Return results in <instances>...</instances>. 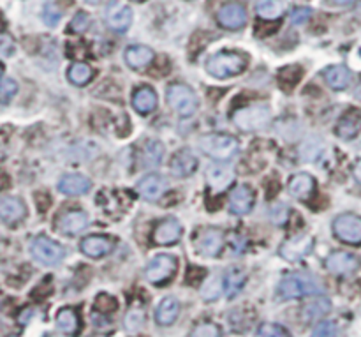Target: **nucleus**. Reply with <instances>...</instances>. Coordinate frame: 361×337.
<instances>
[{"label":"nucleus","mask_w":361,"mask_h":337,"mask_svg":"<svg viewBox=\"0 0 361 337\" xmlns=\"http://www.w3.org/2000/svg\"><path fill=\"white\" fill-rule=\"evenodd\" d=\"M324 292L318 277L310 274H291L284 277L277 288V295L280 300H291V298H302L307 295H319Z\"/></svg>","instance_id":"1"},{"label":"nucleus","mask_w":361,"mask_h":337,"mask_svg":"<svg viewBox=\"0 0 361 337\" xmlns=\"http://www.w3.org/2000/svg\"><path fill=\"white\" fill-rule=\"evenodd\" d=\"M247 64H249V61L242 53L220 52L210 57V61L207 62V71L217 80H227V78H233L245 71Z\"/></svg>","instance_id":"2"},{"label":"nucleus","mask_w":361,"mask_h":337,"mask_svg":"<svg viewBox=\"0 0 361 337\" xmlns=\"http://www.w3.org/2000/svg\"><path fill=\"white\" fill-rule=\"evenodd\" d=\"M199 147L207 156H210L215 161H231L240 150L238 140L231 134H207L199 141Z\"/></svg>","instance_id":"3"},{"label":"nucleus","mask_w":361,"mask_h":337,"mask_svg":"<svg viewBox=\"0 0 361 337\" xmlns=\"http://www.w3.org/2000/svg\"><path fill=\"white\" fill-rule=\"evenodd\" d=\"M178 270V260L173 254H157L148 261L145 276L155 286H163L175 277Z\"/></svg>","instance_id":"4"},{"label":"nucleus","mask_w":361,"mask_h":337,"mask_svg":"<svg viewBox=\"0 0 361 337\" xmlns=\"http://www.w3.org/2000/svg\"><path fill=\"white\" fill-rule=\"evenodd\" d=\"M167 103L180 116H192L198 110V97H196L194 90L191 87L182 83L169 85V89L166 92Z\"/></svg>","instance_id":"5"},{"label":"nucleus","mask_w":361,"mask_h":337,"mask_svg":"<svg viewBox=\"0 0 361 337\" xmlns=\"http://www.w3.org/2000/svg\"><path fill=\"white\" fill-rule=\"evenodd\" d=\"M233 122L238 125L242 131H259V129L266 127L271 122L270 110L262 105L245 106L240 108L238 112L233 115Z\"/></svg>","instance_id":"6"},{"label":"nucleus","mask_w":361,"mask_h":337,"mask_svg":"<svg viewBox=\"0 0 361 337\" xmlns=\"http://www.w3.org/2000/svg\"><path fill=\"white\" fill-rule=\"evenodd\" d=\"M32 256L43 265H59L64 260L65 249L48 237H37L30 245Z\"/></svg>","instance_id":"7"},{"label":"nucleus","mask_w":361,"mask_h":337,"mask_svg":"<svg viewBox=\"0 0 361 337\" xmlns=\"http://www.w3.org/2000/svg\"><path fill=\"white\" fill-rule=\"evenodd\" d=\"M335 237L351 245L361 244V217L356 214H342L333 221Z\"/></svg>","instance_id":"8"},{"label":"nucleus","mask_w":361,"mask_h":337,"mask_svg":"<svg viewBox=\"0 0 361 337\" xmlns=\"http://www.w3.org/2000/svg\"><path fill=\"white\" fill-rule=\"evenodd\" d=\"M194 247L201 256H218L224 247V232L218 228H203L196 235Z\"/></svg>","instance_id":"9"},{"label":"nucleus","mask_w":361,"mask_h":337,"mask_svg":"<svg viewBox=\"0 0 361 337\" xmlns=\"http://www.w3.org/2000/svg\"><path fill=\"white\" fill-rule=\"evenodd\" d=\"M104 21L115 32H125L132 23V11L118 0H112L104 9Z\"/></svg>","instance_id":"10"},{"label":"nucleus","mask_w":361,"mask_h":337,"mask_svg":"<svg viewBox=\"0 0 361 337\" xmlns=\"http://www.w3.org/2000/svg\"><path fill=\"white\" fill-rule=\"evenodd\" d=\"M313 249V238L310 235H298V237L286 241L280 245L278 253L286 261L291 263H296V261H302L303 258L309 256Z\"/></svg>","instance_id":"11"},{"label":"nucleus","mask_w":361,"mask_h":337,"mask_svg":"<svg viewBox=\"0 0 361 337\" xmlns=\"http://www.w3.org/2000/svg\"><path fill=\"white\" fill-rule=\"evenodd\" d=\"M324 267L331 274L347 276V274H353L360 269V258L351 253H345V251H337V253H331L326 258Z\"/></svg>","instance_id":"12"},{"label":"nucleus","mask_w":361,"mask_h":337,"mask_svg":"<svg viewBox=\"0 0 361 337\" xmlns=\"http://www.w3.org/2000/svg\"><path fill=\"white\" fill-rule=\"evenodd\" d=\"M217 21L220 27L229 28V30H238L245 27L247 23V11L242 4L231 2V4L223 6L217 12Z\"/></svg>","instance_id":"13"},{"label":"nucleus","mask_w":361,"mask_h":337,"mask_svg":"<svg viewBox=\"0 0 361 337\" xmlns=\"http://www.w3.org/2000/svg\"><path fill=\"white\" fill-rule=\"evenodd\" d=\"M180 237H182V225L175 217L163 219L152 233V241L157 245H173L180 241Z\"/></svg>","instance_id":"14"},{"label":"nucleus","mask_w":361,"mask_h":337,"mask_svg":"<svg viewBox=\"0 0 361 337\" xmlns=\"http://www.w3.org/2000/svg\"><path fill=\"white\" fill-rule=\"evenodd\" d=\"M169 170L171 175L176 178L191 177L192 173L198 170V159H196V156L189 149H182L171 157Z\"/></svg>","instance_id":"15"},{"label":"nucleus","mask_w":361,"mask_h":337,"mask_svg":"<svg viewBox=\"0 0 361 337\" xmlns=\"http://www.w3.org/2000/svg\"><path fill=\"white\" fill-rule=\"evenodd\" d=\"M254 207V191L245 184H240L231 191L229 209L236 216H245Z\"/></svg>","instance_id":"16"},{"label":"nucleus","mask_w":361,"mask_h":337,"mask_svg":"<svg viewBox=\"0 0 361 337\" xmlns=\"http://www.w3.org/2000/svg\"><path fill=\"white\" fill-rule=\"evenodd\" d=\"M56 229L64 235H78L88 226V216L80 210H72L56 217L55 221Z\"/></svg>","instance_id":"17"},{"label":"nucleus","mask_w":361,"mask_h":337,"mask_svg":"<svg viewBox=\"0 0 361 337\" xmlns=\"http://www.w3.org/2000/svg\"><path fill=\"white\" fill-rule=\"evenodd\" d=\"M115 247V242L112 237L106 235H90V237L83 238L80 244L81 253L87 254L88 258H103L110 254Z\"/></svg>","instance_id":"18"},{"label":"nucleus","mask_w":361,"mask_h":337,"mask_svg":"<svg viewBox=\"0 0 361 337\" xmlns=\"http://www.w3.org/2000/svg\"><path fill=\"white\" fill-rule=\"evenodd\" d=\"M92 189L90 178L80 175V173H68L59 181V191L68 196H78V194L88 193Z\"/></svg>","instance_id":"19"},{"label":"nucleus","mask_w":361,"mask_h":337,"mask_svg":"<svg viewBox=\"0 0 361 337\" xmlns=\"http://www.w3.org/2000/svg\"><path fill=\"white\" fill-rule=\"evenodd\" d=\"M166 181H164L161 175H155V173H150V175H147V177H143L138 182L139 194L148 201L159 200V198L166 193Z\"/></svg>","instance_id":"20"},{"label":"nucleus","mask_w":361,"mask_h":337,"mask_svg":"<svg viewBox=\"0 0 361 337\" xmlns=\"http://www.w3.org/2000/svg\"><path fill=\"white\" fill-rule=\"evenodd\" d=\"M27 216V207L20 198H2L0 200V219L8 225H17Z\"/></svg>","instance_id":"21"},{"label":"nucleus","mask_w":361,"mask_h":337,"mask_svg":"<svg viewBox=\"0 0 361 337\" xmlns=\"http://www.w3.org/2000/svg\"><path fill=\"white\" fill-rule=\"evenodd\" d=\"M132 106L141 115H148V113H152L157 108V94H155L152 87H147V85L138 87L132 92Z\"/></svg>","instance_id":"22"},{"label":"nucleus","mask_w":361,"mask_h":337,"mask_svg":"<svg viewBox=\"0 0 361 337\" xmlns=\"http://www.w3.org/2000/svg\"><path fill=\"white\" fill-rule=\"evenodd\" d=\"M207 181L214 191H224L233 184L234 173L229 166L212 165L207 172Z\"/></svg>","instance_id":"23"},{"label":"nucleus","mask_w":361,"mask_h":337,"mask_svg":"<svg viewBox=\"0 0 361 337\" xmlns=\"http://www.w3.org/2000/svg\"><path fill=\"white\" fill-rule=\"evenodd\" d=\"M123 57H125V62H127L129 68L143 69L147 68L150 62H154L155 53L154 50L148 48V46L134 45V46H129V48L125 50Z\"/></svg>","instance_id":"24"},{"label":"nucleus","mask_w":361,"mask_h":337,"mask_svg":"<svg viewBox=\"0 0 361 337\" xmlns=\"http://www.w3.org/2000/svg\"><path fill=\"white\" fill-rule=\"evenodd\" d=\"M316 191V181L309 173H298L289 181V193L298 200H309Z\"/></svg>","instance_id":"25"},{"label":"nucleus","mask_w":361,"mask_h":337,"mask_svg":"<svg viewBox=\"0 0 361 337\" xmlns=\"http://www.w3.org/2000/svg\"><path fill=\"white\" fill-rule=\"evenodd\" d=\"M56 327L62 334L69 337H74L80 334L81 330V321L78 313L71 307H64V309H60L59 314H56Z\"/></svg>","instance_id":"26"},{"label":"nucleus","mask_w":361,"mask_h":337,"mask_svg":"<svg viewBox=\"0 0 361 337\" xmlns=\"http://www.w3.org/2000/svg\"><path fill=\"white\" fill-rule=\"evenodd\" d=\"M180 314V302L175 297H166L157 307V313H155V320L157 323L163 327L173 325Z\"/></svg>","instance_id":"27"},{"label":"nucleus","mask_w":361,"mask_h":337,"mask_svg":"<svg viewBox=\"0 0 361 337\" xmlns=\"http://www.w3.org/2000/svg\"><path fill=\"white\" fill-rule=\"evenodd\" d=\"M223 281H224V295L227 298H234V295L243 288L247 281V276L243 270L236 269V267H231L226 272L223 274Z\"/></svg>","instance_id":"28"},{"label":"nucleus","mask_w":361,"mask_h":337,"mask_svg":"<svg viewBox=\"0 0 361 337\" xmlns=\"http://www.w3.org/2000/svg\"><path fill=\"white\" fill-rule=\"evenodd\" d=\"M360 129H361V115H358L356 112H353L342 116L340 121H338L335 131H337L338 136L344 138V140H351V138H354L358 133H360Z\"/></svg>","instance_id":"29"},{"label":"nucleus","mask_w":361,"mask_h":337,"mask_svg":"<svg viewBox=\"0 0 361 337\" xmlns=\"http://www.w3.org/2000/svg\"><path fill=\"white\" fill-rule=\"evenodd\" d=\"M328 85L335 90H344L351 83V71L345 65H331L324 71Z\"/></svg>","instance_id":"30"},{"label":"nucleus","mask_w":361,"mask_h":337,"mask_svg":"<svg viewBox=\"0 0 361 337\" xmlns=\"http://www.w3.org/2000/svg\"><path fill=\"white\" fill-rule=\"evenodd\" d=\"M329 309H331V304H329L328 298H313V300H309V304H305V307H303V320L316 321L324 316V314H328Z\"/></svg>","instance_id":"31"},{"label":"nucleus","mask_w":361,"mask_h":337,"mask_svg":"<svg viewBox=\"0 0 361 337\" xmlns=\"http://www.w3.org/2000/svg\"><path fill=\"white\" fill-rule=\"evenodd\" d=\"M68 78L71 83L81 87V85H87L88 81L94 78V69H92L87 62H74V64L69 68Z\"/></svg>","instance_id":"32"},{"label":"nucleus","mask_w":361,"mask_h":337,"mask_svg":"<svg viewBox=\"0 0 361 337\" xmlns=\"http://www.w3.org/2000/svg\"><path fill=\"white\" fill-rule=\"evenodd\" d=\"M141 154H143L141 159H143L145 166H148V168H152V166H159L164 156V147L161 141L150 140L147 141V145L143 147V152Z\"/></svg>","instance_id":"33"},{"label":"nucleus","mask_w":361,"mask_h":337,"mask_svg":"<svg viewBox=\"0 0 361 337\" xmlns=\"http://www.w3.org/2000/svg\"><path fill=\"white\" fill-rule=\"evenodd\" d=\"M258 14L262 20H277L284 14V2L282 0H261L258 4Z\"/></svg>","instance_id":"34"},{"label":"nucleus","mask_w":361,"mask_h":337,"mask_svg":"<svg viewBox=\"0 0 361 337\" xmlns=\"http://www.w3.org/2000/svg\"><path fill=\"white\" fill-rule=\"evenodd\" d=\"M303 71L300 65H286L278 71V83L284 87V89H291L298 81L302 80Z\"/></svg>","instance_id":"35"},{"label":"nucleus","mask_w":361,"mask_h":337,"mask_svg":"<svg viewBox=\"0 0 361 337\" xmlns=\"http://www.w3.org/2000/svg\"><path fill=\"white\" fill-rule=\"evenodd\" d=\"M224 293V281L223 276H215L212 277V281L208 283L207 288H203V300H217L220 295Z\"/></svg>","instance_id":"36"},{"label":"nucleus","mask_w":361,"mask_h":337,"mask_svg":"<svg viewBox=\"0 0 361 337\" xmlns=\"http://www.w3.org/2000/svg\"><path fill=\"white\" fill-rule=\"evenodd\" d=\"M94 307H96L97 313L110 314L113 313V311H116L118 304H116V300L113 297H110L106 293H101L99 297L96 298V302H94Z\"/></svg>","instance_id":"37"},{"label":"nucleus","mask_w":361,"mask_h":337,"mask_svg":"<svg viewBox=\"0 0 361 337\" xmlns=\"http://www.w3.org/2000/svg\"><path fill=\"white\" fill-rule=\"evenodd\" d=\"M18 92V83L11 78L0 80V103H8Z\"/></svg>","instance_id":"38"},{"label":"nucleus","mask_w":361,"mask_h":337,"mask_svg":"<svg viewBox=\"0 0 361 337\" xmlns=\"http://www.w3.org/2000/svg\"><path fill=\"white\" fill-rule=\"evenodd\" d=\"M88 25H90V17H88L87 12L80 11L76 12V17L72 18L71 25H69V30L74 34H83L88 28Z\"/></svg>","instance_id":"39"},{"label":"nucleus","mask_w":361,"mask_h":337,"mask_svg":"<svg viewBox=\"0 0 361 337\" xmlns=\"http://www.w3.org/2000/svg\"><path fill=\"white\" fill-rule=\"evenodd\" d=\"M189 337H220V329L215 323H201L189 334Z\"/></svg>","instance_id":"40"},{"label":"nucleus","mask_w":361,"mask_h":337,"mask_svg":"<svg viewBox=\"0 0 361 337\" xmlns=\"http://www.w3.org/2000/svg\"><path fill=\"white\" fill-rule=\"evenodd\" d=\"M60 18H62V12H60V9L56 8L55 4H48L46 8H44L43 20L46 25H50V27H55V25L60 21Z\"/></svg>","instance_id":"41"},{"label":"nucleus","mask_w":361,"mask_h":337,"mask_svg":"<svg viewBox=\"0 0 361 337\" xmlns=\"http://www.w3.org/2000/svg\"><path fill=\"white\" fill-rule=\"evenodd\" d=\"M256 337H287L286 330L282 327L275 325V323H265L261 325V329L258 330V336Z\"/></svg>","instance_id":"42"},{"label":"nucleus","mask_w":361,"mask_h":337,"mask_svg":"<svg viewBox=\"0 0 361 337\" xmlns=\"http://www.w3.org/2000/svg\"><path fill=\"white\" fill-rule=\"evenodd\" d=\"M337 334V325L333 321H322L313 329L312 337H333Z\"/></svg>","instance_id":"43"},{"label":"nucleus","mask_w":361,"mask_h":337,"mask_svg":"<svg viewBox=\"0 0 361 337\" xmlns=\"http://www.w3.org/2000/svg\"><path fill=\"white\" fill-rule=\"evenodd\" d=\"M287 207L286 205H277V207H274L271 209V221L275 223V225H284V223L287 221Z\"/></svg>","instance_id":"44"},{"label":"nucleus","mask_w":361,"mask_h":337,"mask_svg":"<svg viewBox=\"0 0 361 337\" xmlns=\"http://www.w3.org/2000/svg\"><path fill=\"white\" fill-rule=\"evenodd\" d=\"M310 14H312V11L309 8H296L291 14V20H293L294 25H303L305 21H309Z\"/></svg>","instance_id":"45"},{"label":"nucleus","mask_w":361,"mask_h":337,"mask_svg":"<svg viewBox=\"0 0 361 337\" xmlns=\"http://www.w3.org/2000/svg\"><path fill=\"white\" fill-rule=\"evenodd\" d=\"M353 173H354V178H356V181L361 184V159L358 161L356 165H354V172Z\"/></svg>","instance_id":"46"},{"label":"nucleus","mask_w":361,"mask_h":337,"mask_svg":"<svg viewBox=\"0 0 361 337\" xmlns=\"http://www.w3.org/2000/svg\"><path fill=\"white\" fill-rule=\"evenodd\" d=\"M331 2L338 6H345V4H351V2H354V0H331Z\"/></svg>","instance_id":"47"},{"label":"nucleus","mask_w":361,"mask_h":337,"mask_svg":"<svg viewBox=\"0 0 361 337\" xmlns=\"http://www.w3.org/2000/svg\"><path fill=\"white\" fill-rule=\"evenodd\" d=\"M356 97L361 101V85H360V87H358V90H356Z\"/></svg>","instance_id":"48"},{"label":"nucleus","mask_w":361,"mask_h":337,"mask_svg":"<svg viewBox=\"0 0 361 337\" xmlns=\"http://www.w3.org/2000/svg\"><path fill=\"white\" fill-rule=\"evenodd\" d=\"M88 4H97V2H99V0H87Z\"/></svg>","instance_id":"49"},{"label":"nucleus","mask_w":361,"mask_h":337,"mask_svg":"<svg viewBox=\"0 0 361 337\" xmlns=\"http://www.w3.org/2000/svg\"><path fill=\"white\" fill-rule=\"evenodd\" d=\"M2 72H4V65L0 64V76H2Z\"/></svg>","instance_id":"50"},{"label":"nucleus","mask_w":361,"mask_h":337,"mask_svg":"<svg viewBox=\"0 0 361 337\" xmlns=\"http://www.w3.org/2000/svg\"><path fill=\"white\" fill-rule=\"evenodd\" d=\"M134 2H145V0H134Z\"/></svg>","instance_id":"51"}]
</instances>
